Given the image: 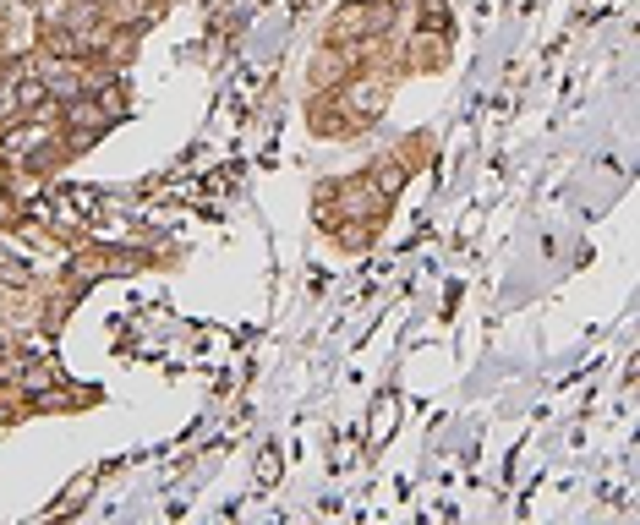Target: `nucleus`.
<instances>
[{
    "label": "nucleus",
    "mask_w": 640,
    "mask_h": 525,
    "mask_svg": "<svg viewBox=\"0 0 640 525\" xmlns=\"http://www.w3.org/2000/svg\"><path fill=\"white\" fill-rule=\"evenodd\" d=\"M257 482H263V487H268V482H279V454H274V449L257 459Z\"/></svg>",
    "instance_id": "f257e3e1"
},
{
    "label": "nucleus",
    "mask_w": 640,
    "mask_h": 525,
    "mask_svg": "<svg viewBox=\"0 0 640 525\" xmlns=\"http://www.w3.org/2000/svg\"><path fill=\"white\" fill-rule=\"evenodd\" d=\"M388 427H394V405H388V399H384V405H378V411H372V432H378V438H384Z\"/></svg>",
    "instance_id": "f03ea898"
}]
</instances>
